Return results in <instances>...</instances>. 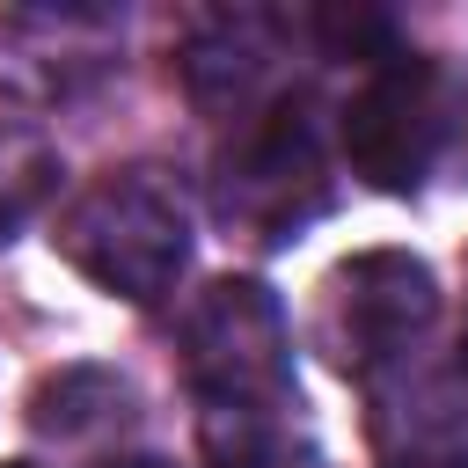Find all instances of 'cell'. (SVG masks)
<instances>
[{
	"label": "cell",
	"mask_w": 468,
	"mask_h": 468,
	"mask_svg": "<svg viewBox=\"0 0 468 468\" xmlns=\"http://www.w3.org/2000/svg\"><path fill=\"white\" fill-rule=\"evenodd\" d=\"M183 373L197 402V446L212 468H263L292 395L285 307L256 278H219L183 322Z\"/></svg>",
	"instance_id": "6da1fadb"
},
{
	"label": "cell",
	"mask_w": 468,
	"mask_h": 468,
	"mask_svg": "<svg viewBox=\"0 0 468 468\" xmlns=\"http://www.w3.org/2000/svg\"><path fill=\"white\" fill-rule=\"evenodd\" d=\"M51 241L88 285L146 307L190 263V212L161 168H110L58 212Z\"/></svg>",
	"instance_id": "7a4b0ae2"
},
{
	"label": "cell",
	"mask_w": 468,
	"mask_h": 468,
	"mask_svg": "<svg viewBox=\"0 0 468 468\" xmlns=\"http://www.w3.org/2000/svg\"><path fill=\"white\" fill-rule=\"evenodd\" d=\"M212 212H219V227H234L263 249L292 241L307 219L329 212L322 132L292 95H271L263 110L234 117V139L212 161Z\"/></svg>",
	"instance_id": "3957f363"
},
{
	"label": "cell",
	"mask_w": 468,
	"mask_h": 468,
	"mask_svg": "<svg viewBox=\"0 0 468 468\" xmlns=\"http://www.w3.org/2000/svg\"><path fill=\"white\" fill-rule=\"evenodd\" d=\"M461 95L431 58L395 51L388 66L366 73V88L344 102V161L351 176H366L373 190H424L431 168H446L453 154V117Z\"/></svg>",
	"instance_id": "277c9868"
},
{
	"label": "cell",
	"mask_w": 468,
	"mask_h": 468,
	"mask_svg": "<svg viewBox=\"0 0 468 468\" xmlns=\"http://www.w3.org/2000/svg\"><path fill=\"white\" fill-rule=\"evenodd\" d=\"M431 322H439L431 271L417 256H402V249H366V256H344L322 278L314 351H329V366L344 380H373V373L402 366L424 344Z\"/></svg>",
	"instance_id": "5b68a950"
},
{
	"label": "cell",
	"mask_w": 468,
	"mask_h": 468,
	"mask_svg": "<svg viewBox=\"0 0 468 468\" xmlns=\"http://www.w3.org/2000/svg\"><path fill=\"white\" fill-rule=\"evenodd\" d=\"M117 58V15L102 7H15L0 15V88L58 102L102 80Z\"/></svg>",
	"instance_id": "8992f818"
},
{
	"label": "cell",
	"mask_w": 468,
	"mask_h": 468,
	"mask_svg": "<svg viewBox=\"0 0 468 468\" xmlns=\"http://www.w3.org/2000/svg\"><path fill=\"white\" fill-rule=\"evenodd\" d=\"M278 58H285V22L271 7H212L183 37V88L205 110L249 117L278 95Z\"/></svg>",
	"instance_id": "52a82bcc"
},
{
	"label": "cell",
	"mask_w": 468,
	"mask_h": 468,
	"mask_svg": "<svg viewBox=\"0 0 468 468\" xmlns=\"http://www.w3.org/2000/svg\"><path fill=\"white\" fill-rule=\"evenodd\" d=\"M51 190H58V154L29 124H0V241L22 219H37Z\"/></svg>",
	"instance_id": "ba28073f"
},
{
	"label": "cell",
	"mask_w": 468,
	"mask_h": 468,
	"mask_svg": "<svg viewBox=\"0 0 468 468\" xmlns=\"http://www.w3.org/2000/svg\"><path fill=\"white\" fill-rule=\"evenodd\" d=\"M446 168L468 183V95H461V117H453V154H446Z\"/></svg>",
	"instance_id": "9c48e42d"
},
{
	"label": "cell",
	"mask_w": 468,
	"mask_h": 468,
	"mask_svg": "<svg viewBox=\"0 0 468 468\" xmlns=\"http://www.w3.org/2000/svg\"><path fill=\"white\" fill-rule=\"evenodd\" d=\"M132 468H154V461H132Z\"/></svg>",
	"instance_id": "30bf717a"
}]
</instances>
